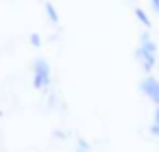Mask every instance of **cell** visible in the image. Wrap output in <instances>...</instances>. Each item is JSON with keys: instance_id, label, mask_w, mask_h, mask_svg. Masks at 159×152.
Here are the masks:
<instances>
[{"instance_id": "cell-3", "label": "cell", "mask_w": 159, "mask_h": 152, "mask_svg": "<svg viewBox=\"0 0 159 152\" xmlns=\"http://www.w3.org/2000/svg\"><path fill=\"white\" fill-rule=\"evenodd\" d=\"M135 57L142 61V67H144V72L148 74L152 67H155V54H150V52H146V50H142V48H137V52H135Z\"/></svg>"}, {"instance_id": "cell-5", "label": "cell", "mask_w": 159, "mask_h": 152, "mask_svg": "<svg viewBox=\"0 0 159 152\" xmlns=\"http://www.w3.org/2000/svg\"><path fill=\"white\" fill-rule=\"evenodd\" d=\"M135 18H137L146 28H150V26H152V22H150V18L146 15V11H144V9H135Z\"/></svg>"}, {"instance_id": "cell-4", "label": "cell", "mask_w": 159, "mask_h": 152, "mask_svg": "<svg viewBox=\"0 0 159 152\" xmlns=\"http://www.w3.org/2000/svg\"><path fill=\"white\" fill-rule=\"evenodd\" d=\"M44 9H46V13H48V20H50L52 24H59V13H57V9H55V5H52V2H44Z\"/></svg>"}, {"instance_id": "cell-8", "label": "cell", "mask_w": 159, "mask_h": 152, "mask_svg": "<svg viewBox=\"0 0 159 152\" xmlns=\"http://www.w3.org/2000/svg\"><path fill=\"white\" fill-rule=\"evenodd\" d=\"M31 44H33L35 48H39V46H42V37H39L37 33H33V35H31Z\"/></svg>"}, {"instance_id": "cell-1", "label": "cell", "mask_w": 159, "mask_h": 152, "mask_svg": "<svg viewBox=\"0 0 159 152\" xmlns=\"http://www.w3.org/2000/svg\"><path fill=\"white\" fill-rule=\"evenodd\" d=\"M33 87L35 89H42V87H48L50 83V65L46 59H35L33 61Z\"/></svg>"}, {"instance_id": "cell-6", "label": "cell", "mask_w": 159, "mask_h": 152, "mask_svg": "<svg viewBox=\"0 0 159 152\" xmlns=\"http://www.w3.org/2000/svg\"><path fill=\"white\" fill-rule=\"evenodd\" d=\"M142 50H146V52H150V54H155L157 52V46L150 41V39H146V41H142V46H139Z\"/></svg>"}, {"instance_id": "cell-9", "label": "cell", "mask_w": 159, "mask_h": 152, "mask_svg": "<svg viewBox=\"0 0 159 152\" xmlns=\"http://www.w3.org/2000/svg\"><path fill=\"white\" fill-rule=\"evenodd\" d=\"M150 135L159 137V126H157V124H150Z\"/></svg>"}, {"instance_id": "cell-2", "label": "cell", "mask_w": 159, "mask_h": 152, "mask_svg": "<svg viewBox=\"0 0 159 152\" xmlns=\"http://www.w3.org/2000/svg\"><path fill=\"white\" fill-rule=\"evenodd\" d=\"M139 89H142V93H144L148 100H152V104H155V106H159V80H157V78L146 76V78L142 80Z\"/></svg>"}, {"instance_id": "cell-11", "label": "cell", "mask_w": 159, "mask_h": 152, "mask_svg": "<svg viewBox=\"0 0 159 152\" xmlns=\"http://www.w3.org/2000/svg\"><path fill=\"white\" fill-rule=\"evenodd\" d=\"M152 124L159 126V106H155V119H152Z\"/></svg>"}, {"instance_id": "cell-7", "label": "cell", "mask_w": 159, "mask_h": 152, "mask_svg": "<svg viewBox=\"0 0 159 152\" xmlns=\"http://www.w3.org/2000/svg\"><path fill=\"white\" fill-rule=\"evenodd\" d=\"M76 145H79V150H83V152H89V143H87L85 139H76Z\"/></svg>"}, {"instance_id": "cell-10", "label": "cell", "mask_w": 159, "mask_h": 152, "mask_svg": "<svg viewBox=\"0 0 159 152\" xmlns=\"http://www.w3.org/2000/svg\"><path fill=\"white\" fill-rule=\"evenodd\" d=\"M150 7H152L155 13H159V0H150Z\"/></svg>"}]
</instances>
